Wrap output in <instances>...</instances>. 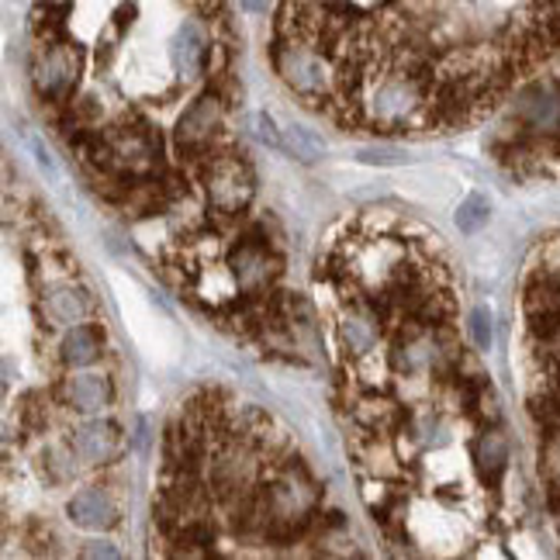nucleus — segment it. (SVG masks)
Here are the masks:
<instances>
[{
  "label": "nucleus",
  "instance_id": "f257e3e1",
  "mask_svg": "<svg viewBox=\"0 0 560 560\" xmlns=\"http://www.w3.org/2000/svg\"><path fill=\"white\" fill-rule=\"evenodd\" d=\"M273 62H277V73L284 77L298 94L315 97V94H326L329 88V70H326V59L318 52H312L308 46L301 42H277L273 46Z\"/></svg>",
  "mask_w": 560,
  "mask_h": 560
},
{
  "label": "nucleus",
  "instance_id": "f03ea898",
  "mask_svg": "<svg viewBox=\"0 0 560 560\" xmlns=\"http://www.w3.org/2000/svg\"><path fill=\"white\" fill-rule=\"evenodd\" d=\"M205 187H208V201L222 214H240L253 201V174L235 156L211 160Z\"/></svg>",
  "mask_w": 560,
  "mask_h": 560
},
{
  "label": "nucleus",
  "instance_id": "7ed1b4c3",
  "mask_svg": "<svg viewBox=\"0 0 560 560\" xmlns=\"http://www.w3.org/2000/svg\"><path fill=\"white\" fill-rule=\"evenodd\" d=\"M80 49L67 46V42H52V46L42 49V56L35 59V91L49 101H62L70 97V91L77 88L80 77Z\"/></svg>",
  "mask_w": 560,
  "mask_h": 560
},
{
  "label": "nucleus",
  "instance_id": "20e7f679",
  "mask_svg": "<svg viewBox=\"0 0 560 560\" xmlns=\"http://www.w3.org/2000/svg\"><path fill=\"white\" fill-rule=\"evenodd\" d=\"M225 121V101L219 94H205L194 101L177 121V149L180 153H201L211 145V139L219 136V128Z\"/></svg>",
  "mask_w": 560,
  "mask_h": 560
},
{
  "label": "nucleus",
  "instance_id": "39448f33",
  "mask_svg": "<svg viewBox=\"0 0 560 560\" xmlns=\"http://www.w3.org/2000/svg\"><path fill=\"white\" fill-rule=\"evenodd\" d=\"M229 264H232V277L240 280V288L246 294L267 291L273 284L277 270H280V260L267 249V243H256V240H243L240 246H235Z\"/></svg>",
  "mask_w": 560,
  "mask_h": 560
},
{
  "label": "nucleus",
  "instance_id": "423d86ee",
  "mask_svg": "<svg viewBox=\"0 0 560 560\" xmlns=\"http://www.w3.org/2000/svg\"><path fill=\"white\" fill-rule=\"evenodd\" d=\"M526 315L529 329L550 339L560 332V273H540L526 291Z\"/></svg>",
  "mask_w": 560,
  "mask_h": 560
},
{
  "label": "nucleus",
  "instance_id": "0eeeda50",
  "mask_svg": "<svg viewBox=\"0 0 560 560\" xmlns=\"http://www.w3.org/2000/svg\"><path fill=\"white\" fill-rule=\"evenodd\" d=\"M515 115L533 132H560V83H533L523 91Z\"/></svg>",
  "mask_w": 560,
  "mask_h": 560
},
{
  "label": "nucleus",
  "instance_id": "6e6552de",
  "mask_svg": "<svg viewBox=\"0 0 560 560\" xmlns=\"http://www.w3.org/2000/svg\"><path fill=\"white\" fill-rule=\"evenodd\" d=\"M70 520L80 526V529H91V533H101V529H112L118 523V505L112 502V494L104 488H88L70 499Z\"/></svg>",
  "mask_w": 560,
  "mask_h": 560
},
{
  "label": "nucleus",
  "instance_id": "1a4fd4ad",
  "mask_svg": "<svg viewBox=\"0 0 560 560\" xmlns=\"http://www.w3.org/2000/svg\"><path fill=\"white\" fill-rule=\"evenodd\" d=\"M121 446V436L112 422H88L73 436V454L83 460V464H104L118 454Z\"/></svg>",
  "mask_w": 560,
  "mask_h": 560
},
{
  "label": "nucleus",
  "instance_id": "9d476101",
  "mask_svg": "<svg viewBox=\"0 0 560 560\" xmlns=\"http://www.w3.org/2000/svg\"><path fill=\"white\" fill-rule=\"evenodd\" d=\"M115 398V387L104 374H77L67 384V401L77 408V412H101Z\"/></svg>",
  "mask_w": 560,
  "mask_h": 560
},
{
  "label": "nucleus",
  "instance_id": "9b49d317",
  "mask_svg": "<svg viewBox=\"0 0 560 560\" xmlns=\"http://www.w3.org/2000/svg\"><path fill=\"white\" fill-rule=\"evenodd\" d=\"M474 464H478V474L488 488L502 481V474L509 467V440L499 429H488V433H481V440L474 443Z\"/></svg>",
  "mask_w": 560,
  "mask_h": 560
},
{
  "label": "nucleus",
  "instance_id": "f8f14e48",
  "mask_svg": "<svg viewBox=\"0 0 560 560\" xmlns=\"http://www.w3.org/2000/svg\"><path fill=\"white\" fill-rule=\"evenodd\" d=\"M170 56H174V67L184 80H194L201 70H205V56H208V42L201 35V28L194 25V21H187V25L177 32L174 38V49H170Z\"/></svg>",
  "mask_w": 560,
  "mask_h": 560
},
{
  "label": "nucleus",
  "instance_id": "ddd939ff",
  "mask_svg": "<svg viewBox=\"0 0 560 560\" xmlns=\"http://www.w3.org/2000/svg\"><path fill=\"white\" fill-rule=\"evenodd\" d=\"M419 104V88L416 80H387L384 88L377 91V104H374V115L381 121H401L412 107Z\"/></svg>",
  "mask_w": 560,
  "mask_h": 560
},
{
  "label": "nucleus",
  "instance_id": "4468645a",
  "mask_svg": "<svg viewBox=\"0 0 560 560\" xmlns=\"http://www.w3.org/2000/svg\"><path fill=\"white\" fill-rule=\"evenodd\" d=\"M101 342H104V336H101V329L97 326H73L67 336H62V347H59V353H62V363L67 368H91V363H97V357H101Z\"/></svg>",
  "mask_w": 560,
  "mask_h": 560
},
{
  "label": "nucleus",
  "instance_id": "2eb2a0df",
  "mask_svg": "<svg viewBox=\"0 0 560 560\" xmlns=\"http://www.w3.org/2000/svg\"><path fill=\"white\" fill-rule=\"evenodd\" d=\"M357 419L368 429H374V433H384V429H392L398 422V408L384 398H368L357 405Z\"/></svg>",
  "mask_w": 560,
  "mask_h": 560
},
{
  "label": "nucleus",
  "instance_id": "dca6fc26",
  "mask_svg": "<svg viewBox=\"0 0 560 560\" xmlns=\"http://www.w3.org/2000/svg\"><path fill=\"white\" fill-rule=\"evenodd\" d=\"M83 312H88V301H83L80 291L59 288V291L49 294V315H52L56 322H70V326H73V322L83 318Z\"/></svg>",
  "mask_w": 560,
  "mask_h": 560
},
{
  "label": "nucleus",
  "instance_id": "f3484780",
  "mask_svg": "<svg viewBox=\"0 0 560 560\" xmlns=\"http://www.w3.org/2000/svg\"><path fill=\"white\" fill-rule=\"evenodd\" d=\"M488 214H491L488 198H481V194H470V198L457 211V229L460 232H478L488 222Z\"/></svg>",
  "mask_w": 560,
  "mask_h": 560
},
{
  "label": "nucleus",
  "instance_id": "a211bd4d",
  "mask_svg": "<svg viewBox=\"0 0 560 560\" xmlns=\"http://www.w3.org/2000/svg\"><path fill=\"white\" fill-rule=\"evenodd\" d=\"M342 336H347L350 350L363 353V350H371V347H374V339H377V329L371 326L368 318H360V315H350L347 322H342Z\"/></svg>",
  "mask_w": 560,
  "mask_h": 560
},
{
  "label": "nucleus",
  "instance_id": "6ab92c4d",
  "mask_svg": "<svg viewBox=\"0 0 560 560\" xmlns=\"http://www.w3.org/2000/svg\"><path fill=\"white\" fill-rule=\"evenodd\" d=\"M288 149H291V153L298 156V160H305V163H312V160H318L322 156V149H326V145H322L312 132H308V128H288Z\"/></svg>",
  "mask_w": 560,
  "mask_h": 560
},
{
  "label": "nucleus",
  "instance_id": "aec40b11",
  "mask_svg": "<svg viewBox=\"0 0 560 560\" xmlns=\"http://www.w3.org/2000/svg\"><path fill=\"white\" fill-rule=\"evenodd\" d=\"M544 474H547V481L560 491V425L547 433V443H544Z\"/></svg>",
  "mask_w": 560,
  "mask_h": 560
},
{
  "label": "nucleus",
  "instance_id": "412c9836",
  "mask_svg": "<svg viewBox=\"0 0 560 560\" xmlns=\"http://www.w3.org/2000/svg\"><path fill=\"white\" fill-rule=\"evenodd\" d=\"M249 128H253V136L260 139L264 145H270V149H280L284 145V136H280V128H277V121L270 118V115H249Z\"/></svg>",
  "mask_w": 560,
  "mask_h": 560
},
{
  "label": "nucleus",
  "instance_id": "4be33fe9",
  "mask_svg": "<svg viewBox=\"0 0 560 560\" xmlns=\"http://www.w3.org/2000/svg\"><path fill=\"white\" fill-rule=\"evenodd\" d=\"M467 326H470L474 347H478V350H488V347H491V312H488V308H474Z\"/></svg>",
  "mask_w": 560,
  "mask_h": 560
},
{
  "label": "nucleus",
  "instance_id": "5701e85b",
  "mask_svg": "<svg viewBox=\"0 0 560 560\" xmlns=\"http://www.w3.org/2000/svg\"><path fill=\"white\" fill-rule=\"evenodd\" d=\"M360 160L363 163H381V166H398L405 163V156L398 149H360Z\"/></svg>",
  "mask_w": 560,
  "mask_h": 560
},
{
  "label": "nucleus",
  "instance_id": "b1692460",
  "mask_svg": "<svg viewBox=\"0 0 560 560\" xmlns=\"http://www.w3.org/2000/svg\"><path fill=\"white\" fill-rule=\"evenodd\" d=\"M83 557H112V560H115V557H118V550L101 544V547H88V550H83Z\"/></svg>",
  "mask_w": 560,
  "mask_h": 560
},
{
  "label": "nucleus",
  "instance_id": "393cba45",
  "mask_svg": "<svg viewBox=\"0 0 560 560\" xmlns=\"http://www.w3.org/2000/svg\"><path fill=\"white\" fill-rule=\"evenodd\" d=\"M267 4H270V0H243V8H246V11H264Z\"/></svg>",
  "mask_w": 560,
  "mask_h": 560
}]
</instances>
